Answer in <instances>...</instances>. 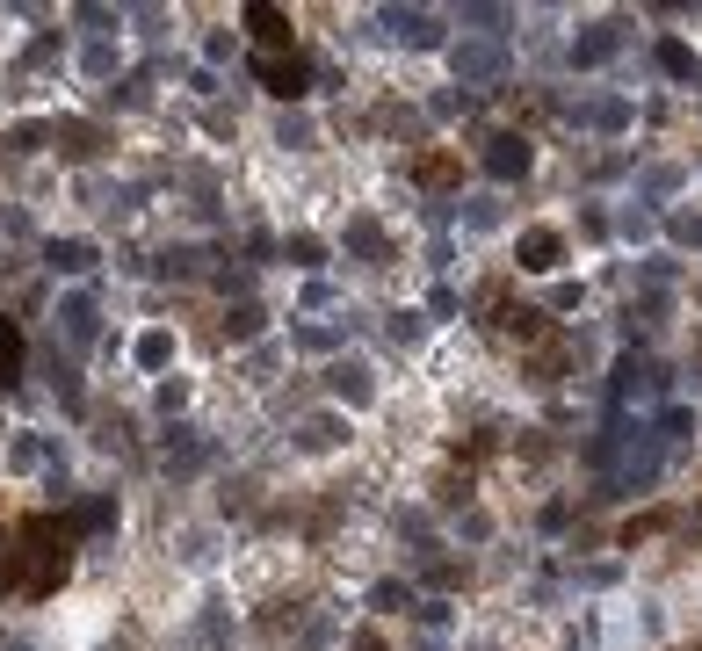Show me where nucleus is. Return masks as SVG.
<instances>
[{"label": "nucleus", "instance_id": "nucleus-1", "mask_svg": "<svg viewBox=\"0 0 702 651\" xmlns=\"http://www.w3.org/2000/svg\"><path fill=\"white\" fill-rule=\"evenodd\" d=\"M254 80L268 87V95H304V80H312V73H304V58L297 51H268V58H254Z\"/></svg>", "mask_w": 702, "mask_h": 651}, {"label": "nucleus", "instance_id": "nucleus-2", "mask_svg": "<svg viewBox=\"0 0 702 651\" xmlns=\"http://www.w3.org/2000/svg\"><path fill=\"white\" fill-rule=\"evenodd\" d=\"M247 29H254L261 58H268V51H290V15H283V8H268V0H254V8H247Z\"/></svg>", "mask_w": 702, "mask_h": 651}, {"label": "nucleus", "instance_id": "nucleus-3", "mask_svg": "<svg viewBox=\"0 0 702 651\" xmlns=\"http://www.w3.org/2000/svg\"><path fill=\"white\" fill-rule=\"evenodd\" d=\"M522 268H529V275H551V268H565V239H558L551 225L522 232Z\"/></svg>", "mask_w": 702, "mask_h": 651}, {"label": "nucleus", "instance_id": "nucleus-4", "mask_svg": "<svg viewBox=\"0 0 702 651\" xmlns=\"http://www.w3.org/2000/svg\"><path fill=\"white\" fill-rule=\"evenodd\" d=\"M102 145H109V131H95V123H58V152L66 160H95Z\"/></svg>", "mask_w": 702, "mask_h": 651}, {"label": "nucleus", "instance_id": "nucleus-5", "mask_svg": "<svg viewBox=\"0 0 702 651\" xmlns=\"http://www.w3.org/2000/svg\"><path fill=\"white\" fill-rule=\"evenodd\" d=\"M44 261H51L58 275H87V268H95V246H87V239H51Z\"/></svg>", "mask_w": 702, "mask_h": 651}, {"label": "nucleus", "instance_id": "nucleus-6", "mask_svg": "<svg viewBox=\"0 0 702 651\" xmlns=\"http://www.w3.org/2000/svg\"><path fill=\"white\" fill-rule=\"evenodd\" d=\"M22 355H29V348H22V326H15L8 312H0V391H8V384L22 377Z\"/></svg>", "mask_w": 702, "mask_h": 651}, {"label": "nucleus", "instance_id": "nucleus-7", "mask_svg": "<svg viewBox=\"0 0 702 651\" xmlns=\"http://www.w3.org/2000/svg\"><path fill=\"white\" fill-rule=\"evenodd\" d=\"M58 333H73V340H80V348H87V340H95V304H87L80 290H73L66 304H58Z\"/></svg>", "mask_w": 702, "mask_h": 651}, {"label": "nucleus", "instance_id": "nucleus-8", "mask_svg": "<svg viewBox=\"0 0 702 651\" xmlns=\"http://www.w3.org/2000/svg\"><path fill=\"white\" fill-rule=\"evenodd\" d=\"M167 362H174V333L152 326V333L138 340V369H167Z\"/></svg>", "mask_w": 702, "mask_h": 651}, {"label": "nucleus", "instance_id": "nucleus-9", "mask_svg": "<svg viewBox=\"0 0 702 651\" xmlns=\"http://www.w3.org/2000/svg\"><path fill=\"white\" fill-rule=\"evenodd\" d=\"M225 333H232V340H254V333H261V304H232V312H225Z\"/></svg>", "mask_w": 702, "mask_h": 651}, {"label": "nucleus", "instance_id": "nucleus-10", "mask_svg": "<svg viewBox=\"0 0 702 651\" xmlns=\"http://www.w3.org/2000/svg\"><path fill=\"white\" fill-rule=\"evenodd\" d=\"M333 391H341V398H370V369L341 362V369H333Z\"/></svg>", "mask_w": 702, "mask_h": 651}, {"label": "nucleus", "instance_id": "nucleus-11", "mask_svg": "<svg viewBox=\"0 0 702 651\" xmlns=\"http://www.w3.org/2000/svg\"><path fill=\"white\" fill-rule=\"evenodd\" d=\"M500 174H522V138H493V152H485Z\"/></svg>", "mask_w": 702, "mask_h": 651}, {"label": "nucleus", "instance_id": "nucleus-12", "mask_svg": "<svg viewBox=\"0 0 702 651\" xmlns=\"http://www.w3.org/2000/svg\"><path fill=\"white\" fill-rule=\"evenodd\" d=\"M420 181H427V189H449V181H456V160H449V152H435V160H420Z\"/></svg>", "mask_w": 702, "mask_h": 651}, {"label": "nucleus", "instance_id": "nucleus-13", "mask_svg": "<svg viewBox=\"0 0 702 651\" xmlns=\"http://www.w3.org/2000/svg\"><path fill=\"white\" fill-rule=\"evenodd\" d=\"M348 651H384V637H377V630H362V637H355Z\"/></svg>", "mask_w": 702, "mask_h": 651}]
</instances>
